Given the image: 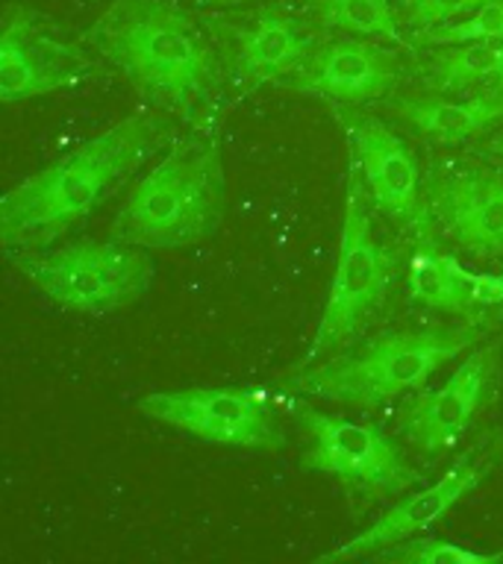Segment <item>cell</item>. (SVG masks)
Wrapping results in <instances>:
<instances>
[{"label": "cell", "instance_id": "obj_19", "mask_svg": "<svg viewBox=\"0 0 503 564\" xmlns=\"http://www.w3.org/2000/svg\"><path fill=\"white\" fill-rule=\"evenodd\" d=\"M318 18L321 24L339 26L353 35L404 44L392 0H318Z\"/></svg>", "mask_w": 503, "mask_h": 564}, {"label": "cell", "instance_id": "obj_15", "mask_svg": "<svg viewBox=\"0 0 503 564\" xmlns=\"http://www.w3.org/2000/svg\"><path fill=\"white\" fill-rule=\"evenodd\" d=\"M229 70L238 88L282 83L315 51V39L303 30L298 18L280 9H259L245 21H229Z\"/></svg>", "mask_w": 503, "mask_h": 564}, {"label": "cell", "instance_id": "obj_14", "mask_svg": "<svg viewBox=\"0 0 503 564\" xmlns=\"http://www.w3.org/2000/svg\"><path fill=\"white\" fill-rule=\"evenodd\" d=\"M492 474L489 462H477L471 453L459 458L439 482L427 485L421 491L409 494L404 500L392 506L386 514H379L368 529H362L360 535L344 541L330 553L318 555L315 562H342V558H362V555H377L386 546H395L400 541H409L413 535L432 527L436 520L445 518L462 497L474 491L485 476Z\"/></svg>", "mask_w": 503, "mask_h": 564}, {"label": "cell", "instance_id": "obj_9", "mask_svg": "<svg viewBox=\"0 0 503 564\" xmlns=\"http://www.w3.org/2000/svg\"><path fill=\"white\" fill-rule=\"evenodd\" d=\"M333 115L347 135L351 162L360 167L371 203L386 218L404 227L427 224V209L421 200V171L409 144L395 130H388L386 123L353 109L351 104H333Z\"/></svg>", "mask_w": 503, "mask_h": 564}, {"label": "cell", "instance_id": "obj_11", "mask_svg": "<svg viewBox=\"0 0 503 564\" xmlns=\"http://www.w3.org/2000/svg\"><path fill=\"white\" fill-rule=\"evenodd\" d=\"M494 368V347L471 352L445 386L421 391L400 405V412L395 414L397 435L427 456L453 447L483 409Z\"/></svg>", "mask_w": 503, "mask_h": 564}, {"label": "cell", "instance_id": "obj_23", "mask_svg": "<svg viewBox=\"0 0 503 564\" xmlns=\"http://www.w3.org/2000/svg\"><path fill=\"white\" fill-rule=\"evenodd\" d=\"M485 153L503 159V135H494L492 141H485Z\"/></svg>", "mask_w": 503, "mask_h": 564}, {"label": "cell", "instance_id": "obj_12", "mask_svg": "<svg viewBox=\"0 0 503 564\" xmlns=\"http://www.w3.org/2000/svg\"><path fill=\"white\" fill-rule=\"evenodd\" d=\"M430 212L477 256H503V176L480 165L439 162L427 176Z\"/></svg>", "mask_w": 503, "mask_h": 564}, {"label": "cell", "instance_id": "obj_17", "mask_svg": "<svg viewBox=\"0 0 503 564\" xmlns=\"http://www.w3.org/2000/svg\"><path fill=\"white\" fill-rule=\"evenodd\" d=\"M388 109L404 118L409 127L436 139L439 144H457L471 135L492 130L503 121V88L468 97V100H445V97H388Z\"/></svg>", "mask_w": 503, "mask_h": 564}, {"label": "cell", "instance_id": "obj_24", "mask_svg": "<svg viewBox=\"0 0 503 564\" xmlns=\"http://www.w3.org/2000/svg\"><path fill=\"white\" fill-rule=\"evenodd\" d=\"M206 3H215V7H238V3H245V0H206Z\"/></svg>", "mask_w": 503, "mask_h": 564}, {"label": "cell", "instance_id": "obj_5", "mask_svg": "<svg viewBox=\"0 0 503 564\" xmlns=\"http://www.w3.org/2000/svg\"><path fill=\"white\" fill-rule=\"evenodd\" d=\"M9 262L68 312L109 315L145 297L153 282V262L145 247L109 241H74L44 250L7 253Z\"/></svg>", "mask_w": 503, "mask_h": 564}, {"label": "cell", "instance_id": "obj_6", "mask_svg": "<svg viewBox=\"0 0 503 564\" xmlns=\"http://www.w3.org/2000/svg\"><path fill=\"white\" fill-rule=\"evenodd\" d=\"M388 285H392V256L374 238L365 183H362L360 167L351 162L335 273L330 282V294H327L324 315L318 321L315 338L303 352L300 368L318 361L324 352H333L335 347H342L347 338L360 333L371 315L383 306Z\"/></svg>", "mask_w": 503, "mask_h": 564}, {"label": "cell", "instance_id": "obj_2", "mask_svg": "<svg viewBox=\"0 0 503 564\" xmlns=\"http://www.w3.org/2000/svg\"><path fill=\"white\" fill-rule=\"evenodd\" d=\"M171 135L162 115L132 112L109 130L9 188L0 200V241L7 253L44 250L100 206Z\"/></svg>", "mask_w": 503, "mask_h": 564}, {"label": "cell", "instance_id": "obj_16", "mask_svg": "<svg viewBox=\"0 0 503 564\" xmlns=\"http://www.w3.org/2000/svg\"><path fill=\"white\" fill-rule=\"evenodd\" d=\"M406 285H409V297L424 306L471 321L483 315L485 308L503 303V276L468 271L457 256L441 253L430 241L413 253Z\"/></svg>", "mask_w": 503, "mask_h": 564}, {"label": "cell", "instance_id": "obj_4", "mask_svg": "<svg viewBox=\"0 0 503 564\" xmlns=\"http://www.w3.org/2000/svg\"><path fill=\"white\" fill-rule=\"evenodd\" d=\"M483 335L485 329H480L477 321L465 326H430L418 333L377 335L368 344L342 352L324 365L303 368L289 377L286 386L300 394L377 409L388 400L404 397L406 391L421 388L441 365L474 347Z\"/></svg>", "mask_w": 503, "mask_h": 564}, {"label": "cell", "instance_id": "obj_10", "mask_svg": "<svg viewBox=\"0 0 503 564\" xmlns=\"http://www.w3.org/2000/svg\"><path fill=\"white\" fill-rule=\"evenodd\" d=\"M95 74V62L83 47L56 39L30 12H15L0 39V97L18 104L30 97L77 88Z\"/></svg>", "mask_w": 503, "mask_h": 564}, {"label": "cell", "instance_id": "obj_18", "mask_svg": "<svg viewBox=\"0 0 503 564\" xmlns=\"http://www.w3.org/2000/svg\"><path fill=\"white\" fill-rule=\"evenodd\" d=\"M427 74L432 86L445 91L477 83H497L503 77V42L450 44V51L432 56Z\"/></svg>", "mask_w": 503, "mask_h": 564}, {"label": "cell", "instance_id": "obj_8", "mask_svg": "<svg viewBox=\"0 0 503 564\" xmlns=\"http://www.w3.org/2000/svg\"><path fill=\"white\" fill-rule=\"evenodd\" d=\"M139 409L171 430L218 447L274 453L286 444L271 397L259 388H183L157 391L139 400Z\"/></svg>", "mask_w": 503, "mask_h": 564}, {"label": "cell", "instance_id": "obj_22", "mask_svg": "<svg viewBox=\"0 0 503 564\" xmlns=\"http://www.w3.org/2000/svg\"><path fill=\"white\" fill-rule=\"evenodd\" d=\"M489 0H406L409 15H413L415 26H436L457 21V18L474 12L477 7H483Z\"/></svg>", "mask_w": 503, "mask_h": 564}, {"label": "cell", "instance_id": "obj_7", "mask_svg": "<svg viewBox=\"0 0 503 564\" xmlns=\"http://www.w3.org/2000/svg\"><path fill=\"white\" fill-rule=\"evenodd\" d=\"M289 412L309 435V447L300 456V470L330 476L353 497H365L368 502L400 497L413 485L424 482V474L409 465L397 441L377 426L318 412L307 400H289Z\"/></svg>", "mask_w": 503, "mask_h": 564}, {"label": "cell", "instance_id": "obj_20", "mask_svg": "<svg viewBox=\"0 0 503 564\" xmlns=\"http://www.w3.org/2000/svg\"><path fill=\"white\" fill-rule=\"evenodd\" d=\"M424 44H468V42H503V0H489L465 18L421 30Z\"/></svg>", "mask_w": 503, "mask_h": 564}, {"label": "cell", "instance_id": "obj_3", "mask_svg": "<svg viewBox=\"0 0 503 564\" xmlns=\"http://www.w3.org/2000/svg\"><path fill=\"white\" fill-rule=\"evenodd\" d=\"M227 209L218 135L194 130L136 183L115 212L109 236L145 250H176L210 238Z\"/></svg>", "mask_w": 503, "mask_h": 564}, {"label": "cell", "instance_id": "obj_21", "mask_svg": "<svg viewBox=\"0 0 503 564\" xmlns=\"http://www.w3.org/2000/svg\"><path fill=\"white\" fill-rule=\"evenodd\" d=\"M377 558L386 562H409V564H494L503 558V550L497 553H477L465 546L453 544V541H441V538H421V541H406L404 546H386Z\"/></svg>", "mask_w": 503, "mask_h": 564}, {"label": "cell", "instance_id": "obj_13", "mask_svg": "<svg viewBox=\"0 0 503 564\" xmlns=\"http://www.w3.org/2000/svg\"><path fill=\"white\" fill-rule=\"evenodd\" d=\"M400 79V62L386 47H374L356 39H339L315 47L298 70H291L280 86L303 95L327 97L333 104H371L386 97Z\"/></svg>", "mask_w": 503, "mask_h": 564}, {"label": "cell", "instance_id": "obj_1", "mask_svg": "<svg viewBox=\"0 0 503 564\" xmlns=\"http://www.w3.org/2000/svg\"><path fill=\"white\" fill-rule=\"evenodd\" d=\"M86 42L150 104L212 130L224 97V70L210 39L165 0H113L86 30Z\"/></svg>", "mask_w": 503, "mask_h": 564}, {"label": "cell", "instance_id": "obj_25", "mask_svg": "<svg viewBox=\"0 0 503 564\" xmlns=\"http://www.w3.org/2000/svg\"><path fill=\"white\" fill-rule=\"evenodd\" d=\"M494 86H497V88H503V77H501V79H497V83H494Z\"/></svg>", "mask_w": 503, "mask_h": 564}]
</instances>
